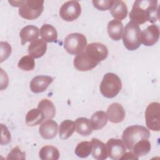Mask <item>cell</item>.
<instances>
[{
    "mask_svg": "<svg viewBox=\"0 0 160 160\" xmlns=\"http://www.w3.org/2000/svg\"><path fill=\"white\" fill-rule=\"evenodd\" d=\"M158 3V1L154 0L135 1L129 13L131 21L138 25L146 21L155 22L159 19Z\"/></svg>",
    "mask_w": 160,
    "mask_h": 160,
    "instance_id": "1",
    "label": "cell"
},
{
    "mask_svg": "<svg viewBox=\"0 0 160 160\" xmlns=\"http://www.w3.org/2000/svg\"><path fill=\"white\" fill-rule=\"evenodd\" d=\"M150 137L149 131L141 125H132L124 129L122 134V139L126 147L131 150L133 146L139 141L148 139Z\"/></svg>",
    "mask_w": 160,
    "mask_h": 160,
    "instance_id": "2",
    "label": "cell"
},
{
    "mask_svg": "<svg viewBox=\"0 0 160 160\" xmlns=\"http://www.w3.org/2000/svg\"><path fill=\"white\" fill-rule=\"evenodd\" d=\"M121 88L122 82L120 78L112 72H108L104 75L99 87L101 94L107 98L116 96Z\"/></svg>",
    "mask_w": 160,
    "mask_h": 160,
    "instance_id": "3",
    "label": "cell"
},
{
    "mask_svg": "<svg viewBox=\"0 0 160 160\" xmlns=\"http://www.w3.org/2000/svg\"><path fill=\"white\" fill-rule=\"evenodd\" d=\"M141 33L139 25L132 21L126 24L122 34V41L127 49L134 51L141 46Z\"/></svg>",
    "mask_w": 160,
    "mask_h": 160,
    "instance_id": "4",
    "label": "cell"
},
{
    "mask_svg": "<svg viewBox=\"0 0 160 160\" xmlns=\"http://www.w3.org/2000/svg\"><path fill=\"white\" fill-rule=\"evenodd\" d=\"M87 45V39L84 35L78 32L68 34L64 40V47L71 54H78L83 52Z\"/></svg>",
    "mask_w": 160,
    "mask_h": 160,
    "instance_id": "5",
    "label": "cell"
},
{
    "mask_svg": "<svg viewBox=\"0 0 160 160\" xmlns=\"http://www.w3.org/2000/svg\"><path fill=\"white\" fill-rule=\"evenodd\" d=\"M44 1H24L19 9V14L24 19L33 20L38 18L44 10Z\"/></svg>",
    "mask_w": 160,
    "mask_h": 160,
    "instance_id": "6",
    "label": "cell"
},
{
    "mask_svg": "<svg viewBox=\"0 0 160 160\" xmlns=\"http://www.w3.org/2000/svg\"><path fill=\"white\" fill-rule=\"evenodd\" d=\"M145 120L146 126L150 130H160V104L158 102H152L147 106L145 111Z\"/></svg>",
    "mask_w": 160,
    "mask_h": 160,
    "instance_id": "7",
    "label": "cell"
},
{
    "mask_svg": "<svg viewBox=\"0 0 160 160\" xmlns=\"http://www.w3.org/2000/svg\"><path fill=\"white\" fill-rule=\"evenodd\" d=\"M81 12V4L76 1H69L64 2L59 9L61 18L68 22L76 19L80 16Z\"/></svg>",
    "mask_w": 160,
    "mask_h": 160,
    "instance_id": "8",
    "label": "cell"
},
{
    "mask_svg": "<svg viewBox=\"0 0 160 160\" xmlns=\"http://www.w3.org/2000/svg\"><path fill=\"white\" fill-rule=\"evenodd\" d=\"M108 49L103 44L100 42H92L89 44L85 53L94 61L99 63L104 60L108 55Z\"/></svg>",
    "mask_w": 160,
    "mask_h": 160,
    "instance_id": "9",
    "label": "cell"
},
{
    "mask_svg": "<svg viewBox=\"0 0 160 160\" xmlns=\"http://www.w3.org/2000/svg\"><path fill=\"white\" fill-rule=\"evenodd\" d=\"M108 156L114 160L121 158L126 152V146L123 141L119 139L111 138L106 144Z\"/></svg>",
    "mask_w": 160,
    "mask_h": 160,
    "instance_id": "10",
    "label": "cell"
},
{
    "mask_svg": "<svg viewBox=\"0 0 160 160\" xmlns=\"http://www.w3.org/2000/svg\"><path fill=\"white\" fill-rule=\"evenodd\" d=\"M159 28L156 24L148 26L141 33V42L144 46H151L159 40Z\"/></svg>",
    "mask_w": 160,
    "mask_h": 160,
    "instance_id": "11",
    "label": "cell"
},
{
    "mask_svg": "<svg viewBox=\"0 0 160 160\" xmlns=\"http://www.w3.org/2000/svg\"><path fill=\"white\" fill-rule=\"evenodd\" d=\"M73 63L74 68L79 71L91 70L98 64V63L92 60L85 52L77 54L74 59Z\"/></svg>",
    "mask_w": 160,
    "mask_h": 160,
    "instance_id": "12",
    "label": "cell"
},
{
    "mask_svg": "<svg viewBox=\"0 0 160 160\" xmlns=\"http://www.w3.org/2000/svg\"><path fill=\"white\" fill-rule=\"evenodd\" d=\"M53 81L51 76L39 75L33 78L30 82V89L34 93H40L45 91Z\"/></svg>",
    "mask_w": 160,
    "mask_h": 160,
    "instance_id": "13",
    "label": "cell"
},
{
    "mask_svg": "<svg viewBox=\"0 0 160 160\" xmlns=\"http://www.w3.org/2000/svg\"><path fill=\"white\" fill-rule=\"evenodd\" d=\"M107 116L110 122L112 123H119L124 120L126 112L121 104L118 102H114L108 108Z\"/></svg>",
    "mask_w": 160,
    "mask_h": 160,
    "instance_id": "14",
    "label": "cell"
},
{
    "mask_svg": "<svg viewBox=\"0 0 160 160\" xmlns=\"http://www.w3.org/2000/svg\"><path fill=\"white\" fill-rule=\"evenodd\" d=\"M58 131L57 122L51 119H47L39 128L41 136L45 139H51L56 137Z\"/></svg>",
    "mask_w": 160,
    "mask_h": 160,
    "instance_id": "15",
    "label": "cell"
},
{
    "mask_svg": "<svg viewBox=\"0 0 160 160\" xmlns=\"http://www.w3.org/2000/svg\"><path fill=\"white\" fill-rule=\"evenodd\" d=\"M39 36V29L37 26L33 25L24 26L21 29L19 33L21 43L22 45H24L28 42H32L38 39Z\"/></svg>",
    "mask_w": 160,
    "mask_h": 160,
    "instance_id": "16",
    "label": "cell"
},
{
    "mask_svg": "<svg viewBox=\"0 0 160 160\" xmlns=\"http://www.w3.org/2000/svg\"><path fill=\"white\" fill-rule=\"evenodd\" d=\"M47 44L42 39H37L32 41L28 46L29 54L33 58H39L46 52Z\"/></svg>",
    "mask_w": 160,
    "mask_h": 160,
    "instance_id": "17",
    "label": "cell"
},
{
    "mask_svg": "<svg viewBox=\"0 0 160 160\" xmlns=\"http://www.w3.org/2000/svg\"><path fill=\"white\" fill-rule=\"evenodd\" d=\"M92 156L97 160H104L108 156L106 146L99 139L92 138Z\"/></svg>",
    "mask_w": 160,
    "mask_h": 160,
    "instance_id": "18",
    "label": "cell"
},
{
    "mask_svg": "<svg viewBox=\"0 0 160 160\" xmlns=\"http://www.w3.org/2000/svg\"><path fill=\"white\" fill-rule=\"evenodd\" d=\"M108 32L110 38L114 41H119L121 39L122 35L123 24L118 19H112L108 22Z\"/></svg>",
    "mask_w": 160,
    "mask_h": 160,
    "instance_id": "19",
    "label": "cell"
},
{
    "mask_svg": "<svg viewBox=\"0 0 160 160\" xmlns=\"http://www.w3.org/2000/svg\"><path fill=\"white\" fill-rule=\"evenodd\" d=\"M110 12L112 17L118 20H122L125 19L128 15V8L124 2L119 0H115L114 2L110 9Z\"/></svg>",
    "mask_w": 160,
    "mask_h": 160,
    "instance_id": "20",
    "label": "cell"
},
{
    "mask_svg": "<svg viewBox=\"0 0 160 160\" xmlns=\"http://www.w3.org/2000/svg\"><path fill=\"white\" fill-rule=\"evenodd\" d=\"M45 119L42 111L38 108L29 110L26 116V123L29 126H34L40 124Z\"/></svg>",
    "mask_w": 160,
    "mask_h": 160,
    "instance_id": "21",
    "label": "cell"
},
{
    "mask_svg": "<svg viewBox=\"0 0 160 160\" xmlns=\"http://www.w3.org/2000/svg\"><path fill=\"white\" fill-rule=\"evenodd\" d=\"M40 36L42 39L48 42H54L58 40V32L56 28L49 24H43L40 28Z\"/></svg>",
    "mask_w": 160,
    "mask_h": 160,
    "instance_id": "22",
    "label": "cell"
},
{
    "mask_svg": "<svg viewBox=\"0 0 160 160\" xmlns=\"http://www.w3.org/2000/svg\"><path fill=\"white\" fill-rule=\"evenodd\" d=\"M90 121L93 130H99L102 129L107 124V114L102 111H96L92 115Z\"/></svg>",
    "mask_w": 160,
    "mask_h": 160,
    "instance_id": "23",
    "label": "cell"
},
{
    "mask_svg": "<svg viewBox=\"0 0 160 160\" xmlns=\"http://www.w3.org/2000/svg\"><path fill=\"white\" fill-rule=\"evenodd\" d=\"M76 129L75 122L71 120L66 119L63 121L59 128V135L61 139H68L74 133Z\"/></svg>",
    "mask_w": 160,
    "mask_h": 160,
    "instance_id": "24",
    "label": "cell"
},
{
    "mask_svg": "<svg viewBox=\"0 0 160 160\" xmlns=\"http://www.w3.org/2000/svg\"><path fill=\"white\" fill-rule=\"evenodd\" d=\"M76 131L80 135L86 136L91 134L92 132V128L91 126V121L89 119L81 117L78 118L75 121Z\"/></svg>",
    "mask_w": 160,
    "mask_h": 160,
    "instance_id": "25",
    "label": "cell"
},
{
    "mask_svg": "<svg viewBox=\"0 0 160 160\" xmlns=\"http://www.w3.org/2000/svg\"><path fill=\"white\" fill-rule=\"evenodd\" d=\"M39 109L44 114L46 119H52L56 114V108L53 102L48 99H42L38 105Z\"/></svg>",
    "mask_w": 160,
    "mask_h": 160,
    "instance_id": "26",
    "label": "cell"
},
{
    "mask_svg": "<svg viewBox=\"0 0 160 160\" xmlns=\"http://www.w3.org/2000/svg\"><path fill=\"white\" fill-rule=\"evenodd\" d=\"M39 156L42 160H58L59 158V152L57 148L48 145L41 148Z\"/></svg>",
    "mask_w": 160,
    "mask_h": 160,
    "instance_id": "27",
    "label": "cell"
},
{
    "mask_svg": "<svg viewBox=\"0 0 160 160\" xmlns=\"http://www.w3.org/2000/svg\"><path fill=\"white\" fill-rule=\"evenodd\" d=\"M151 146L148 139H142L137 142L132 147V151L134 154L138 158L148 154L151 150Z\"/></svg>",
    "mask_w": 160,
    "mask_h": 160,
    "instance_id": "28",
    "label": "cell"
},
{
    "mask_svg": "<svg viewBox=\"0 0 160 160\" xmlns=\"http://www.w3.org/2000/svg\"><path fill=\"white\" fill-rule=\"evenodd\" d=\"M92 152L91 141H82L76 146L74 152L77 156L81 158L88 157Z\"/></svg>",
    "mask_w": 160,
    "mask_h": 160,
    "instance_id": "29",
    "label": "cell"
},
{
    "mask_svg": "<svg viewBox=\"0 0 160 160\" xmlns=\"http://www.w3.org/2000/svg\"><path fill=\"white\" fill-rule=\"evenodd\" d=\"M18 66L19 69L23 71H32L34 68L35 61L34 60V58L30 55H26L20 59L18 62Z\"/></svg>",
    "mask_w": 160,
    "mask_h": 160,
    "instance_id": "30",
    "label": "cell"
},
{
    "mask_svg": "<svg viewBox=\"0 0 160 160\" xmlns=\"http://www.w3.org/2000/svg\"><path fill=\"white\" fill-rule=\"evenodd\" d=\"M94 8L100 11H106L111 9L114 1L113 0H99L92 1Z\"/></svg>",
    "mask_w": 160,
    "mask_h": 160,
    "instance_id": "31",
    "label": "cell"
},
{
    "mask_svg": "<svg viewBox=\"0 0 160 160\" xmlns=\"http://www.w3.org/2000/svg\"><path fill=\"white\" fill-rule=\"evenodd\" d=\"M7 159H25V152H22L19 147H15L8 154Z\"/></svg>",
    "mask_w": 160,
    "mask_h": 160,
    "instance_id": "32",
    "label": "cell"
},
{
    "mask_svg": "<svg viewBox=\"0 0 160 160\" xmlns=\"http://www.w3.org/2000/svg\"><path fill=\"white\" fill-rule=\"evenodd\" d=\"M1 62L6 60L11 53V47L6 42H1Z\"/></svg>",
    "mask_w": 160,
    "mask_h": 160,
    "instance_id": "33",
    "label": "cell"
},
{
    "mask_svg": "<svg viewBox=\"0 0 160 160\" xmlns=\"http://www.w3.org/2000/svg\"><path fill=\"white\" fill-rule=\"evenodd\" d=\"M1 144L6 145L11 141V133L9 131L6 126L3 124H1Z\"/></svg>",
    "mask_w": 160,
    "mask_h": 160,
    "instance_id": "34",
    "label": "cell"
},
{
    "mask_svg": "<svg viewBox=\"0 0 160 160\" xmlns=\"http://www.w3.org/2000/svg\"><path fill=\"white\" fill-rule=\"evenodd\" d=\"M119 159H138V158L136 156L133 152H125Z\"/></svg>",
    "mask_w": 160,
    "mask_h": 160,
    "instance_id": "35",
    "label": "cell"
},
{
    "mask_svg": "<svg viewBox=\"0 0 160 160\" xmlns=\"http://www.w3.org/2000/svg\"><path fill=\"white\" fill-rule=\"evenodd\" d=\"M24 1H9V3H11L12 4V6H15V7H18V6H21L22 5V4L23 3Z\"/></svg>",
    "mask_w": 160,
    "mask_h": 160,
    "instance_id": "36",
    "label": "cell"
}]
</instances>
